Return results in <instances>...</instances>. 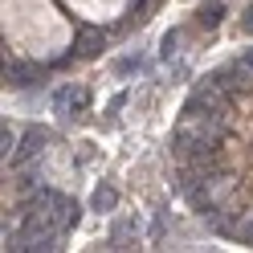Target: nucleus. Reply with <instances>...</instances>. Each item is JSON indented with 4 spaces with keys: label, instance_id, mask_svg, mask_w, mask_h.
I'll return each instance as SVG.
<instances>
[{
    "label": "nucleus",
    "instance_id": "8",
    "mask_svg": "<svg viewBox=\"0 0 253 253\" xmlns=\"http://www.w3.org/2000/svg\"><path fill=\"white\" fill-rule=\"evenodd\" d=\"M220 21H225V0H204L200 12H196V25L200 29H216Z\"/></svg>",
    "mask_w": 253,
    "mask_h": 253
},
{
    "label": "nucleus",
    "instance_id": "2",
    "mask_svg": "<svg viewBox=\"0 0 253 253\" xmlns=\"http://www.w3.org/2000/svg\"><path fill=\"white\" fill-rule=\"evenodd\" d=\"M53 66L49 61H29V57H4V86L12 90H29V86H41L49 82Z\"/></svg>",
    "mask_w": 253,
    "mask_h": 253
},
{
    "label": "nucleus",
    "instance_id": "5",
    "mask_svg": "<svg viewBox=\"0 0 253 253\" xmlns=\"http://www.w3.org/2000/svg\"><path fill=\"white\" fill-rule=\"evenodd\" d=\"M45 143H53V135L45 131V126H29L25 139H21V147L8 155V164H12V168H25L29 160H37V155L45 151Z\"/></svg>",
    "mask_w": 253,
    "mask_h": 253
},
{
    "label": "nucleus",
    "instance_id": "9",
    "mask_svg": "<svg viewBox=\"0 0 253 253\" xmlns=\"http://www.w3.org/2000/svg\"><path fill=\"white\" fill-rule=\"evenodd\" d=\"M176 49H180V29H168L164 41H160V57L171 61V57H176Z\"/></svg>",
    "mask_w": 253,
    "mask_h": 253
},
{
    "label": "nucleus",
    "instance_id": "13",
    "mask_svg": "<svg viewBox=\"0 0 253 253\" xmlns=\"http://www.w3.org/2000/svg\"><path fill=\"white\" fill-rule=\"evenodd\" d=\"M123 102H126V90H123V94H115V98H110V106H106V115H119V110H123Z\"/></svg>",
    "mask_w": 253,
    "mask_h": 253
},
{
    "label": "nucleus",
    "instance_id": "14",
    "mask_svg": "<svg viewBox=\"0 0 253 253\" xmlns=\"http://www.w3.org/2000/svg\"><path fill=\"white\" fill-rule=\"evenodd\" d=\"M241 57H245V61H249V66H253V49H245V53H241Z\"/></svg>",
    "mask_w": 253,
    "mask_h": 253
},
{
    "label": "nucleus",
    "instance_id": "12",
    "mask_svg": "<svg viewBox=\"0 0 253 253\" xmlns=\"http://www.w3.org/2000/svg\"><path fill=\"white\" fill-rule=\"evenodd\" d=\"M237 29H241V33H249V37H253V4H249V8L241 12V21H237Z\"/></svg>",
    "mask_w": 253,
    "mask_h": 253
},
{
    "label": "nucleus",
    "instance_id": "10",
    "mask_svg": "<svg viewBox=\"0 0 253 253\" xmlns=\"http://www.w3.org/2000/svg\"><path fill=\"white\" fill-rule=\"evenodd\" d=\"M0 151H4V160H8V155L12 151H17V131H12V126L4 123V126H0Z\"/></svg>",
    "mask_w": 253,
    "mask_h": 253
},
{
    "label": "nucleus",
    "instance_id": "4",
    "mask_svg": "<svg viewBox=\"0 0 253 253\" xmlns=\"http://www.w3.org/2000/svg\"><path fill=\"white\" fill-rule=\"evenodd\" d=\"M86 106H90V90L82 82H66V86L53 90V110H57L61 119H78Z\"/></svg>",
    "mask_w": 253,
    "mask_h": 253
},
{
    "label": "nucleus",
    "instance_id": "11",
    "mask_svg": "<svg viewBox=\"0 0 253 253\" xmlns=\"http://www.w3.org/2000/svg\"><path fill=\"white\" fill-rule=\"evenodd\" d=\"M139 70H143V57H139V53H131V57H123L119 66H115V74H139Z\"/></svg>",
    "mask_w": 253,
    "mask_h": 253
},
{
    "label": "nucleus",
    "instance_id": "7",
    "mask_svg": "<svg viewBox=\"0 0 253 253\" xmlns=\"http://www.w3.org/2000/svg\"><path fill=\"white\" fill-rule=\"evenodd\" d=\"M115 209H119V192L110 184H98L90 196V212H115Z\"/></svg>",
    "mask_w": 253,
    "mask_h": 253
},
{
    "label": "nucleus",
    "instance_id": "1",
    "mask_svg": "<svg viewBox=\"0 0 253 253\" xmlns=\"http://www.w3.org/2000/svg\"><path fill=\"white\" fill-rule=\"evenodd\" d=\"M209 78L229 94L233 102H241L245 94H253V66L245 57H237V61H225V66H216V70H209Z\"/></svg>",
    "mask_w": 253,
    "mask_h": 253
},
{
    "label": "nucleus",
    "instance_id": "6",
    "mask_svg": "<svg viewBox=\"0 0 253 253\" xmlns=\"http://www.w3.org/2000/svg\"><path fill=\"white\" fill-rule=\"evenodd\" d=\"M78 220H82V209H78V200L61 192V196H57V204H53V225H57L61 233H70Z\"/></svg>",
    "mask_w": 253,
    "mask_h": 253
},
{
    "label": "nucleus",
    "instance_id": "3",
    "mask_svg": "<svg viewBox=\"0 0 253 253\" xmlns=\"http://www.w3.org/2000/svg\"><path fill=\"white\" fill-rule=\"evenodd\" d=\"M110 41H115L110 29H102V25H78V33H74V57L78 61H90V57H98Z\"/></svg>",
    "mask_w": 253,
    "mask_h": 253
}]
</instances>
